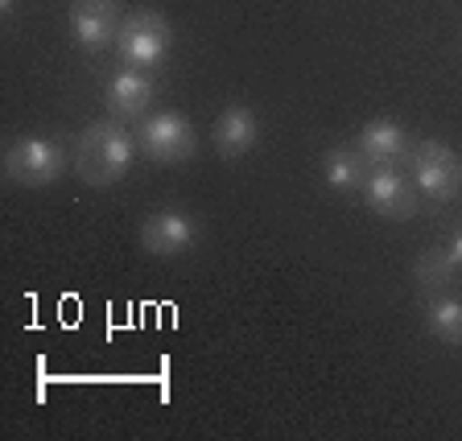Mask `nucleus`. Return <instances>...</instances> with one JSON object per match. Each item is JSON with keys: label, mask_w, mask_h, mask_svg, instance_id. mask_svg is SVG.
<instances>
[{"label": "nucleus", "mask_w": 462, "mask_h": 441, "mask_svg": "<svg viewBox=\"0 0 462 441\" xmlns=\"http://www.w3.org/2000/svg\"><path fill=\"white\" fill-rule=\"evenodd\" d=\"M133 153H136V136L120 120H96L75 141V173L87 186H112L128 173Z\"/></svg>", "instance_id": "obj_1"}, {"label": "nucleus", "mask_w": 462, "mask_h": 441, "mask_svg": "<svg viewBox=\"0 0 462 441\" xmlns=\"http://www.w3.org/2000/svg\"><path fill=\"white\" fill-rule=\"evenodd\" d=\"M173 46V29L170 21L162 17L157 9H136L120 21V33H116V54L125 67H157Z\"/></svg>", "instance_id": "obj_2"}, {"label": "nucleus", "mask_w": 462, "mask_h": 441, "mask_svg": "<svg viewBox=\"0 0 462 441\" xmlns=\"http://www.w3.org/2000/svg\"><path fill=\"white\" fill-rule=\"evenodd\" d=\"M413 186L433 202H450L462 190V161L450 144L442 141H417L404 157Z\"/></svg>", "instance_id": "obj_3"}, {"label": "nucleus", "mask_w": 462, "mask_h": 441, "mask_svg": "<svg viewBox=\"0 0 462 441\" xmlns=\"http://www.w3.org/2000/svg\"><path fill=\"white\" fill-rule=\"evenodd\" d=\"M67 170H70L67 149L58 141H50V136H21L5 153V173L17 186H50Z\"/></svg>", "instance_id": "obj_4"}, {"label": "nucleus", "mask_w": 462, "mask_h": 441, "mask_svg": "<svg viewBox=\"0 0 462 441\" xmlns=\"http://www.w3.org/2000/svg\"><path fill=\"white\" fill-rule=\"evenodd\" d=\"M136 149L157 165H182L194 157L199 136H194V124L182 112H157L136 128Z\"/></svg>", "instance_id": "obj_5"}, {"label": "nucleus", "mask_w": 462, "mask_h": 441, "mask_svg": "<svg viewBox=\"0 0 462 441\" xmlns=\"http://www.w3.org/2000/svg\"><path fill=\"white\" fill-rule=\"evenodd\" d=\"M364 198L384 219H413L417 215V186L396 165H372L364 182Z\"/></svg>", "instance_id": "obj_6"}, {"label": "nucleus", "mask_w": 462, "mask_h": 441, "mask_svg": "<svg viewBox=\"0 0 462 441\" xmlns=\"http://www.w3.org/2000/svg\"><path fill=\"white\" fill-rule=\"evenodd\" d=\"M194 240H199V219L178 207H165L141 223V243L153 256H182L194 248Z\"/></svg>", "instance_id": "obj_7"}, {"label": "nucleus", "mask_w": 462, "mask_h": 441, "mask_svg": "<svg viewBox=\"0 0 462 441\" xmlns=\"http://www.w3.org/2000/svg\"><path fill=\"white\" fill-rule=\"evenodd\" d=\"M120 33V9L116 0H70V38L83 50H104L116 46Z\"/></svg>", "instance_id": "obj_8"}, {"label": "nucleus", "mask_w": 462, "mask_h": 441, "mask_svg": "<svg viewBox=\"0 0 462 441\" xmlns=\"http://www.w3.org/2000/svg\"><path fill=\"white\" fill-rule=\"evenodd\" d=\"M104 99H107V107H112L116 120H136V115H144L149 104L157 99V83H153L149 70L125 67V70H116V75L107 78Z\"/></svg>", "instance_id": "obj_9"}, {"label": "nucleus", "mask_w": 462, "mask_h": 441, "mask_svg": "<svg viewBox=\"0 0 462 441\" xmlns=\"http://www.w3.org/2000/svg\"><path fill=\"white\" fill-rule=\"evenodd\" d=\"M211 141H215V149H219V157H244L252 144L260 141L256 112H252L248 104L223 107L219 120H215V128H211Z\"/></svg>", "instance_id": "obj_10"}, {"label": "nucleus", "mask_w": 462, "mask_h": 441, "mask_svg": "<svg viewBox=\"0 0 462 441\" xmlns=\"http://www.w3.org/2000/svg\"><path fill=\"white\" fill-rule=\"evenodd\" d=\"M356 149L372 165H401L404 157H409V149H413V144H409L404 124H396V120H367V124L359 128Z\"/></svg>", "instance_id": "obj_11"}, {"label": "nucleus", "mask_w": 462, "mask_h": 441, "mask_svg": "<svg viewBox=\"0 0 462 441\" xmlns=\"http://www.w3.org/2000/svg\"><path fill=\"white\" fill-rule=\"evenodd\" d=\"M367 173H372V161L359 153L356 144H351V149H346V144H338V149H327V157H322V178H327L330 190L364 194Z\"/></svg>", "instance_id": "obj_12"}, {"label": "nucleus", "mask_w": 462, "mask_h": 441, "mask_svg": "<svg viewBox=\"0 0 462 441\" xmlns=\"http://www.w3.org/2000/svg\"><path fill=\"white\" fill-rule=\"evenodd\" d=\"M425 326H430L433 338L462 346V301L430 293V301H425Z\"/></svg>", "instance_id": "obj_13"}, {"label": "nucleus", "mask_w": 462, "mask_h": 441, "mask_svg": "<svg viewBox=\"0 0 462 441\" xmlns=\"http://www.w3.org/2000/svg\"><path fill=\"white\" fill-rule=\"evenodd\" d=\"M454 272H458V264L450 260V248H430V252H421L417 264H413V277L425 293H442V289H450Z\"/></svg>", "instance_id": "obj_14"}, {"label": "nucleus", "mask_w": 462, "mask_h": 441, "mask_svg": "<svg viewBox=\"0 0 462 441\" xmlns=\"http://www.w3.org/2000/svg\"><path fill=\"white\" fill-rule=\"evenodd\" d=\"M450 260H454V264H458V269H462V231H458V235H454V240H450Z\"/></svg>", "instance_id": "obj_15"}, {"label": "nucleus", "mask_w": 462, "mask_h": 441, "mask_svg": "<svg viewBox=\"0 0 462 441\" xmlns=\"http://www.w3.org/2000/svg\"><path fill=\"white\" fill-rule=\"evenodd\" d=\"M0 13H5V21L13 17V0H0Z\"/></svg>", "instance_id": "obj_16"}]
</instances>
